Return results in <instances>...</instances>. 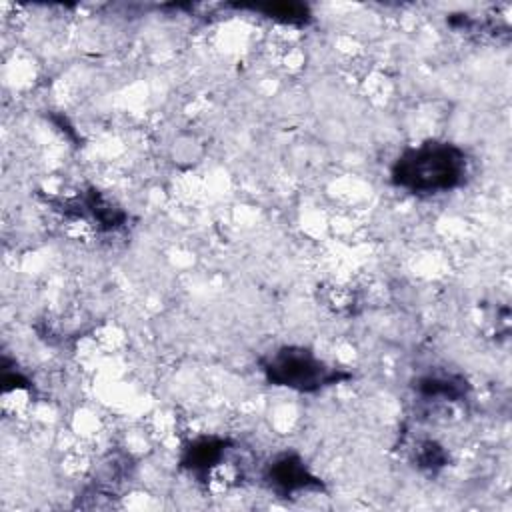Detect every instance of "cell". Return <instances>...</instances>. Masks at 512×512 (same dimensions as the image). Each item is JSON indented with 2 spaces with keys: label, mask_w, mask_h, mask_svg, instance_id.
I'll return each instance as SVG.
<instances>
[{
  "label": "cell",
  "mask_w": 512,
  "mask_h": 512,
  "mask_svg": "<svg viewBox=\"0 0 512 512\" xmlns=\"http://www.w3.org/2000/svg\"><path fill=\"white\" fill-rule=\"evenodd\" d=\"M466 154L446 142H426L406 150L392 166V182L412 194L446 192L462 184Z\"/></svg>",
  "instance_id": "cell-1"
},
{
  "label": "cell",
  "mask_w": 512,
  "mask_h": 512,
  "mask_svg": "<svg viewBox=\"0 0 512 512\" xmlns=\"http://www.w3.org/2000/svg\"><path fill=\"white\" fill-rule=\"evenodd\" d=\"M264 372L272 384L288 386L292 390L310 392L338 378L312 352L304 348H284L276 352L266 364Z\"/></svg>",
  "instance_id": "cell-2"
},
{
  "label": "cell",
  "mask_w": 512,
  "mask_h": 512,
  "mask_svg": "<svg viewBox=\"0 0 512 512\" xmlns=\"http://www.w3.org/2000/svg\"><path fill=\"white\" fill-rule=\"evenodd\" d=\"M316 478L310 476L306 466L296 456H282L270 466L268 482L282 494H290L296 490H304L314 482Z\"/></svg>",
  "instance_id": "cell-3"
},
{
  "label": "cell",
  "mask_w": 512,
  "mask_h": 512,
  "mask_svg": "<svg viewBox=\"0 0 512 512\" xmlns=\"http://www.w3.org/2000/svg\"><path fill=\"white\" fill-rule=\"evenodd\" d=\"M420 388L426 396L454 400L464 392L462 380H456L452 376H428L420 382Z\"/></svg>",
  "instance_id": "cell-4"
}]
</instances>
